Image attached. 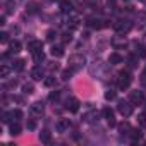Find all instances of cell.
<instances>
[{
	"label": "cell",
	"instance_id": "7a4b0ae2",
	"mask_svg": "<svg viewBox=\"0 0 146 146\" xmlns=\"http://www.w3.org/2000/svg\"><path fill=\"white\" fill-rule=\"evenodd\" d=\"M84 64H86V57H84V55L76 53V55H70V57H69V67H70L72 70H79V69H83Z\"/></svg>",
	"mask_w": 146,
	"mask_h": 146
},
{
	"label": "cell",
	"instance_id": "9a60e30c",
	"mask_svg": "<svg viewBox=\"0 0 146 146\" xmlns=\"http://www.w3.org/2000/svg\"><path fill=\"white\" fill-rule=\"evenodd\" d=\"M21 48H23V45H21V41H17V40H14V41L9 43V53H19Z\"/></svg>",
	"mask_w": 146,
	"mask_h": 146
},
{
	"label": "cell",
	"instance_id": "9c48e42d",
	"mask_svg": "<svg viewBox=\"0 0 146 146\" xmlns=\"http://www.w3.org/2000/svg\"><path fill=\"white\" fill-rule=\"evenodd\" d=\"M29 112H31V115H35V117H41L43 112H45V105H43V102H35V103L29 107Z\"/></svg>",
	"mask_w": 146,
	"mask_h": 146
},
{
	"label": "cell",
	"instance_id": "4fadbf2b",
	"mask_svg": "<svg viewBox=\"0 0 146 146\" xmlns=\"http://www.w3.org/2000/svg\"><path fill=\"white\" fill-rule=\"evenodd\" d=\"M28 50L33 53V52H38V50H43V43L40 41V40H31L29 43H28Z\"/></svg>",
	"mask_w": 146,
	"mask_h": 146
},
{
	"label": "cell",
	"instance_id": "d4e9b609",
	"mask_svg": "<svg viewBox=\"0 0 146 146\" xmlns=\"http://www.w3.org/2000/svg\"><path fill=\"white\" fill-rule=\"evenodd\" d=\"M24 60L23 58H19V60H14V64H12V70H23L24 69Z\"/></svg>",
	"mask_w": 146,
	"mask_h": 146
},
{
	"label": "cell",
	"instance_id": "4dcf8cb0",
	"mask_svg": "<svg viewBox=\"0 0 146 146\" xmlns=\"http://www.w3.org/2000/svg\"><path fill=\"white\" fill-rule=\"evenodd\" d=\"M5 7H7V14H14V11H16V4L14 2H11V0H9Z\"/></svg>",
	"mask_w": 146,
	"mask_h": 146
},
{
	"label": "cell",
	"instance_id": "6da1fadb",
	"mask_svg": "<svg viewBox=\"0 0 146 146\" xmlns=\"http://www.w3.org/2000/svg\"><path fill=\"white\" fill-rule=\"evenodd\" d=\"M107 72V65L102 62V60H95L90 64V74L95 76V78H102Z\"/></svg>",
	"mask_w": 146,
	"mask_h": 146
},
{
	"label": "cell",
	"instance_id": "ffe728a7",
	"mask_svg": "<svg viewBox=\"0 0 146 146\" xmlns=\"http://www.w3.org/2000/svg\"><path fill=\"white\" fill-rule=\"evenodd\" d=\"M31 55H33V60H35L36 64H41V62L45 60V53H43V50H38V52H33Z\"/></svg>",
	"mask_w": 146,
	"mask_h": 146
},
{
	"label": "cell",
	"instance_id": "60d3db41",
	"mask_svg": "<svg viewBox=\"0 0 146 146\" xmlns=\"http://www.w3.org/2000/svg\"><path fill=\"white\" fill-rule=\"evenodd\" d=\"M16 86H17V81H9V83H7V86H5V88H9V90H14V88H16Z\"/></svg>",
	"mask_w": 146,
	"mask_h": 146
},
{
	"label": "cell",
	"instance_id": "7c38bea8",
	"mask_svg": "<svg viewBox=\"0 0 146 146\" xmlns=\"http://www.w3.org/2000/svg\"><path fill=\"white\" fill-rule=\"evenodd\" d=\"M31 78H33L35 81H41V79L45 78V72H43V69H41L40 65L33 67V70H31Z\"/></svg>",
	"mask_w": 146,
	"mask_h": 146
},
{
	"label": "cell",
	"instance_id": "f1b7e54d",
	"mask_svg": "<svg viewBox=\"0 0 146 146\" xmlns=\"http://www.w3.org/2000/svg\"><path fill=\"white\" fill-rule=\"evenodd\" d=\"M38 7H40V5H38V2H29V4L26 5L28 12H31V14H33V12H38Z\"/></svg>",
	"mask_w": 146,
	"mask_h": 146
},
{
	"label": "cell",
	"instance_id": "8fae6325",
	"mask_svg": "<svg viewBox=\"0 0 146 146\" xmlns=\"http://www.w3.org/2000/svg\"><path fill=\"white\" fill-rule=\"evenodd\" d=\"M69 127H70V120L69 119H58V122L55 124L57 132H67Z\"/></svg>",
	"mask_w": 146,
	"mask_h": 146
},
{
	"label": "cell",
	"instance_id": "ab89813d",
	"mask_svg": "<svg viewBox=\"0 0 146 146\" xmlns=\"http://www.w3.org/2000/svg\"><path fill=\"white\" fill-rule=\"evenodd\" d=\"M62 40H64V43H70V41H72V36H70V33H65V35L62 36Z\"/></svg>",
	"mask_w": 146,
	"mask_h": 146
},
{
	"label": "cell",
	"instance_id": "277c9868",
	"mask_svg": "<svg viewBox=\"0 0 146 146\" xmlns=\"http://www.w3.org/2000/svg\"><path fill=\"white\" fill-rule=\"evenodd\" d=\"M113 28H115L117 33L125 35V33H129V31L132 29V23H131L129 19H120V21H117V23L113 24Z\"/></svg>",
	"mask_w": 146,
	"mask_h": 146
},
{
	"label": "cell",
	"instance_id": "ac0fdd59",
	"mask_svg": "<svg viewBox=\"0 0 146 146\" xmlns=\"http://www.w3.org/2000/svg\"><path fill=\"white\" fill-rule=\"evenodd\" d=\"M122 55H119V53H110V57H108V62L112 64V65H117V64H122Z\"/></svg>",
	"mask_w": 146,
	"mask_h": 146
},
{
	"label": "cell",
	"instance_id": "1f68e13d",
	"mask_svg": "<svg viewBox=\"0 0 146 146\" xmlns=\"http://www.w3.org/2000/svg\"><path fill=\"white\" fill-rule=\"evenodd\" d=\"M115 96H117V93H115L113 90H108V91L105 93V100H115Z\"/></svg>",
	"mask_w": 146,
	"mask_h": 146
},
{
	"label": "cell",
	"instance_id": "484cf974",
	"mask_svg": "<svg viewBox=\"0 0 146 146\" xmlns=\"http://www.w3.org/2000/svg\"><path fill=\"white\" fill-rule=\"evenodd\" d=\"M129 136H131V139H132V141H139V139L143 137V132H141L139 129H132Z\"/></svg>",
	"mask_w": 146,
	"mask_h": 146
},
{
	"label": "cell",
	"instance_id": "7402d4cb",
	"mask_svg": "<svg viewBox=\"0 0 146 146\" xmlns=\"http://www.w3.org/2000/svg\"><path fill=\"white\" fill-rule=\"evenodd\" d=\"M131 125H129V122H122V124H119V132L120 134H131Z\"/></svg>",
	"mask_w": 146,
	"mask_h": 146
},
{
	"label": "cell",
	"instance_id": "8d00e7d4",
	"mask_svg": "<svg viewBox=\"0 0 146 146\" xmlns=\"http://www.w3.org/2000/svg\"><path fill=\"white\" fill-rule=\"evenodd\" d=\"M9 41V35L4 31V33H0V43H7Z\"/></svg>",
	"mask_w": 146,
	"mask_h": 146
},
{
	"label": "cell",
	"instance_id": "603a6c76",
	"mask_svg": "<svg viewBox=\"0 0 146 146\" xmlns=\"http://www.w3.org/2000/svg\"><path fill=\"white\" fill-rule=\"evenodd\" d=\"M40 141H41V143H50V141H52V134H50L46 129L41 131V132H40Z\"/></svg>",
	"mask_w": 146,
	"mask_h": 146
},
{
	"label": "cell",
	"instance_id": "5b68a950",
	"mask_svg": "<svg viewBox=\"0 0 146 146\" xmlns=\"http://www.w3.org/2000/svg\"><path fill=\"white\" fill-rule=\"evenodd\" d=\"M117 110H119L124 117H131V115H132V103H131V102H125V100H119Z\"/></svg>",
	"mask_w": 146,
	"mask_h": 146
},
{
	"label": "cell",
	"instance_id": "d590c367",
	"mask_svg": "<svg viewBox=\"0 0 146 146\" xmlns=\"http://www.w3.org/2000/svg\"><path fill=\"white\" fill-rule=\"evenodd\" d=\"M137 120H139V125L146 127V113H141V115L137 117Z\"/></svg>",
	"mask_w": 146,
	"mask_h": 146
},
{
	"label": "cell",
	"instance_id": "ba28073f",
	"mask_svg": "<svg viewBox=\"0 0 146 146\" xmlns=\"http://www.w3.org/2000/svg\"><path fill=\"white\" fill-rule=\"evenodd\" d=\"M102 115H103L102 112H98V110H91V112L84 113L83 120H84V122H88V124H96V122L100 120V117H102Z\"/></svg>",
	"mask_w": 146,
	"mask_h": 146
},
{
	"label": "cell",
	"instance_id": "d6a6232c",
	"mask_svg": "<svg viewBox=\"0 0 146 146\" xmlns=\"http://www.w3.org/2000/svg\"><path fill=\"white\" fill-rule=\"evenodd\" d=\"M69 23H70V24H69L70 29H78V28H79V19H76V17H74V19H70Z\"/></svg>",
	"mask_w": 146,
	"mask_h": 146
},
{
	"label": "cell",
	"instance_id": "cb8c5ba5",
	"mask_svg": "<svg viewBox=\"0 0 146 146\" xmlns=\"http://www.w3.org/2000/svg\"><path fill=\"white\" fill-rule=\"evenodd\" d=\"M23 93H24V95H33V93H35V86H33L31 83H24V84H23Z\"/></svg>",
	"mask_w": 146,
	"mask_h": 146
},
{
	"label": "cell",
	"instance_id": "5bb4252c",
	"mask_svg": "<svg viewBox=\"0 0 146 146\" xmlns=\"http://www.w3.org/2000/svg\"><path fill=\"white\" fill-rule=\"evenodd\" d=\"M103 21H100V19H96V17H88L86 19V24L88 26H91V28H95V29H102L105 24H102Z\"/></svg>",
	"mask_w": 146,
	"mask_h": 146
},
{
	"label": "cell",
	"instance_id": "3957f363",
	"mask_svg": "<svg viewBox=\"0 0 146 146\" xmlns=\"http://www.w3.org/2000/svg\"><path fill=\"white\" fill-rule=\"evenodd\" d=\"M132 83V76H131V72L129 70H120L119 72V78H117V84L120 90H127Z\"/></svg>",
	"mask_w": 146,
	"mask_h": 146
},
{
	"label": "cell",
	"instance_id": "83f0119b",
	"mask_svg": "<svg viewBox=\"0 0 146 146\" xmlns=\"http://www.w3.org/2000/svg\"><path fill=\"white\" fill-rule=\"evenodd\" d=\"M72 72H74V70H72L70 67L65 69V70H62V79H64V81H69V79L72 78Z\"/></svg>",
	"mask_w": 146,
	"mask_h": 146
},
{
	"label": "cell",
	"instance_id": "e0dca14e",
	"mask_svg": "<svg viewBox=\"0 0 146 146\" xmlns=\"http://www.w3.org/2000/svg\"><path fill=\"white\" fill-rule=\"evenodd\" d=\"M60 9H62V12H70L72 11V0H60Z\"/></svg>",
	"mask_w": 146,
	"mask_h": 146
},
{
	"label": "cell",
	"instance_id": "e575fe53",
	"mask_svg": "<svg viewBox=\"0 0 146 146\" xmlns=\"http://www.w3.org/2000/svg\"><path fill=\"white\" fill-rule=\"evenodd\" d=\"M58 98H60V93H58V91H52V93H50V96H48V100H50V102H57Z\"/></svg>",
	"mask_w": 146,
	"mask_h": 146
},
{
	"label": "cell",
	"instance_id": "2e32d148",
	"mask_svg": "<svg viewBox=\"0 0 146 146\" xmlns=\"http://www.w3.org/2000/svg\"><path fill=\"white\" fill-rule=\"evenodd\" d=\"M21 131H23V129H21V125H19V122H16V120H14V122H11V127H9V132H11L12 136H19V134H21Z\"/></svg>",
	"mask_w": 146,
	"mask_h": 146
},
{
	"label": "cell",
	"instance_id": "f546056e",
	"mask_svg": "<svg viewBox=\"0 0 146 146\" xmlns=\"http://www.w3.org/2000/svg\"><path fill=\"white\" fill-rule=\"evenodd\" d=\"M57 84V79L53 78V76H48L46 79H45V86H48V88H53Z\"/></svg>",
	"mask_w": 146,
	"mask_h": 146
},
{
	"label": "cell",
	"instance_id": "d6986e66",
	"mask_svg": "<svg viewBox=\"0 0 146 146\" xmlns=\"http://www.w3.org/2000/svg\"><path fill=\"white\" fill-rule=\"evenodd\" d=\"M9 74H11V67H9L7 64H2V65H0V78L7 79V78H9Z\"/></svg>",
	"mask_w": 146,
	"mask_h": 146
},
{
	"label": "cell",
	"instance_id": "ee69618b",
	"mask_svg": "<svg viewBox=\"0 0 146 146\" xmlns=\"http://www.w3.org/2000/svg\"><path fill=\"white\" fill-rule=\"evenodd\" d=\"M0 24H2V26H4V24H7V23H5V16L0 17Z\"/></svg>",
	"mask_w": 146,
	"mask_h": 146
},
{
	"label": "cell",
	"instance_id": "74e56055",
	"mask_svg": "<svg viewBox=\"0 0 146 146\" xmlns=\"http://www.w3.org/2000/svg\"><path fill=\"white\" fill-rule=\"evenodd\" d=\"M137 53H139V57H143V58H146V48L144 46H137Z\"/></svg>",
	"mask_w": 146,
	"mask_h": 146
},
{
	"label": "cell",
	"instance_id": "4316f807",
	"mask_svg": "<svg viewBox=\"0 0 146 146\" xmlns=\"http://www.w3.org/2000/svg\"><path fill=\"white\" fill-rule=\"evenodd\" d=\"M11 119L16 120V122H19V120L23 119V112H21V110H12V112H11Z\"/></svg>",
	"mask_w": 146,
	"mask_h": 146
},
{
	"label": "cell",
	"instance_id": "f35d334b",
	"mask_svg": "<svg viewBox=\"0 0 146 146\" xmlns=\"http://www.w3.org/2000/svg\"><path fill=\"white\" fill-rule=\"evenodd\" d=\"M26 127H28L29 131H35V129H36V122H35V120H28V124H26Z\"/></svg>",
	"mask_w": 146,
	"mask_h": 146
},
{
	"label": "cell",
	"instance_id": "44dd1931",
	"mask_svg": "<svg viewBox=\"0 0 146 146\" xmlns=\"http://www.w3.org/2000/svg\"><path fill=\"white\" fill-rule=\"evenodd\" d=\"M50 53H52L53 57H57V58H58V57H62V55H64V46H58V45L55 46V45H53V46H52V50H50Z\"/></svg>",
	"mask_w": 146,
	"mask_h": 146
},
{
	"label": "cell",
	"instance_id": "8992f818",
	"mask_svg": "<svg viewBox=\"0 0 146 146\" xmlns=\"http://www.w3.org/2000/svg\"><path fill=\"white\" fill-rule=\"evenodd\" d=\"M129 102L132 103V105H143L144 103V93L143 91H131V95H129Z\"/></svg>",
	"mask_w": 146,
	"mask_h": 146
},
{
	"label": "cell",
	"instance_id": "7bdbcfd3",
	"mask_svg": "<svg viewBox=\"0 0 146 146\" xmlns=\"http://www.w3.org/2000/svg\"><path fill=\"white\" fill-rule=\"evenodd\" d=\"M107 5H108L112 11H113V9H115V0H108V2H107Z\"/></svg>",
	"mask_w": 146,
	"mask_h": 146
},
{
	"label": "cell",
	"instance_id": "52a82bcc",
	"mask_svg": "<svg viewBox=\"0 0 146 146\" xmlns=\"http://www.w3.org/2000/svg\"><path fill=\"white\" fill-rule=\"evenodd\" d=\"M102 113H103V117L107 119V122H108L110 127H115V125H117V122H115V112H113L110 107H105V108L102 110Z\"/></svg>",
	"mask_w": 146,
	"mask_h": 146
},
{
	"label": "cell",
	"instance_id": "30bf717a",
	"mask_svg": "<svg viewBox=\"0 0 146 146\" xmlns=\"http://www.w3.org/2000/svg\"><path fill=\"white\" fill-rule=\"evenodd\" d=\"M79 100L78 98H67L65 100V108L69 110V112H78L79 110Z\"/></svg>",
	"mask_w": 146,
	"mask_h": 146
},
{
	"label": "cell",
	"instance_id": "b9f144b4",
	"mask_svg": "<svg viewBox=\"0 0 146 146\" xmlns=\"http://www.w3.org/2000/svg\"><path fill=\"white\" fill-rule=\"evenodd\" d=\"M136 62H137V60H136V57H134V55H132V57H131V58H129V64H131V67H136V65H137V64H136Z\"/></svg>",
	"mask_w": 146,
	"mask_h": 146
},
{
	"label": "cell",
	"instance_id": "836d02e7",
	"mask_svg": "<svg viewBox=\"0 0 146 146\" xmlns=\"http://www.w3.org/2000/svg\"><path fill=\"white\" fill-rule=\"evenodd\" d=\"M55 38H57V31H53V29H50V31L46 33V40H48V41H53Z\"/></svg>",
	"mask_w": 146,
	"mask_h": 146
}]
</instances>
